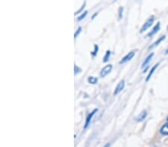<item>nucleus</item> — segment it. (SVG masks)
<instances>
[{"label":"nucleus","instance_id":"nucleus-1","mask_svg":"<svg viewBox=\"0 0 168 147\" xmlns=\"http://www.w3.org/2000/svg\"><path fill=\"white\" fill-rule=\"evenodd\" d=\"M154 16H152L151 17H150V18L148 19L147 20H146V22H145V23L143 25L142 28H141V33H143V32H144L145 30H146L148 29V28H150V27L152 26V25L153 24L154 22Z\"/></svg>","mask_w":168,"mask_h":147},{"label":"nucleus","instance_id":"nucleus-2","mask_svg":"<svg viewBox=\"0 0 168 147\" xmlns=\"http://www.w3.org/2000/svg\"><path fill=\"white\" fill-rule=\"evenodd\" d=\"M112 68H113V66H112V65H111V64L107 65V66H105L104 68H103L101 70V72H100L101 77H105L106 76L108 75V74H109L111 71Z\"/></svg>","mask_w":168,"mask_h":147},{"label":"nucleus","instance_id":"nucleus-3","mask_svg":"<svg viewBox=\"0 0 168 147\" xmlns=\"http://www.w3.org/2000/svg\"><path fill=\"white\" fill-rule=\"evenodd\" d=\"M124 87H125V80H122L121 81H120V83L117 84V87L115 88V90H114V95H117L120 92H121V91L123 90Z\"/></svg>","mask_w":168,"mask_h":147},{"label":"nucleus","instance_id":"nucleus-4","mask_svg":"<svg viewBox=\"0 0 168 147\" xmlns=\"http://www.w3.org/2000/svg\"><path fill=\"white\" fill-rule=\"evenodd\" d=\"M134 57H135V51H131V52H129L128 54L126 55V56L122 59V60L120 62V64H123L125 63V62H129V61L131 60Z\"/></svg>","mask_w":168,"mask_h":147},{"label":"nucleus","instance_id":"nucleus-5","mask_svg":"<svg viewBox=\"0 0 168 147\" xmlns=\"http://www.w3.org/2000/svg\"><path fill=\"white\" fill-rule=\"evenodd\" d=\"M97 111H98V109H94L92 112H91V113H90L88 115H87V118H86V120H85V129H86V128H87V126H89V124L91 123V120H92V118H93V116H94V114L96 113Z\"/></svg>","mask_w":168,"mask_h":147},{"label":"nucleus","instance_id":"nucleus-6","mask_svg":"<svg viewBox=\"0 0 168 147\" xmlns=\"http://www.w3.org/2000/svg\"><path fill=\"white\" fill-rule=\"evenodd\" d=\"M146 116H147V112H146V111L143 110L142 112L139 114V115L135 118V120H136L137 122H141L144 120H145V118L146 117Z\"/></svg>","mask_w":168,"mask_h":147},{"label":"nucleus","instance_id":"nucleus-7","mask_svg":"<svg viewBox=\"0 0 168 147\" xmlns=\"http://www.w3.org/2000/svg\"><path fill=\"white\" fill-rule=\"evenodd\" d=\"M153 56H154V53H152L151 54L149 55V56L147 57H146V59H145V60L144 61V62H143V64H142V68H144L145 67H146V69L144 70V72H145V71L146 70V68H147L148 64L150 63V60H152V57H153Z\"/></svg>","mask_w":168,"mask_h":147},{"label":"nucleus","instance_id":"nucleus-8","mask_svg":"<svg viewBox=\"0 0 168 147\" xmlns=\"http://www.w3.org/2000/svg\"><path fill=\"white\" fill-rule=\"evenodd\" d=\"M159 30H160V22H158L157 25H156L152 28L151 32L148 34V37H152V36H154L155 34L157 33Z\"/></svg>","mask_w":168,"mask_h":147},{"label":"nucleus","instance_id":"nucleus-9","mask_svg":"<svg viewBox=\"0 0 168 147\" xmlns=\"http://www.w3.org/2000/svg\"><path fill=\"white\" fill-rule=\"evenodd\" d=\"M161 133L164 135H168V118H167V121L163 126L161 127Z\"/></svg>","mask_w":168,"mask_h":147},{"label":"nucleus","instance_id":"nucleus-10","mask_svg":"<svg viewBox=\"0 0 168 147\" xmlns=\"http://www.w3.org/2000/svg\"><path fill=\"white\" fill-rule=\"evenodd\" d=\"M158 66H159V63H157L156 65H155V66H154L153 67H152L151 71H150V73H149V74H148L147 77H146V81H149V80H150V78H151V77H152V74H153L154 71H156V68H158Z\"/></svg>","mask_w":168,"mask_h":147},{"label":"nucleus","instance_id":"nucleus-11","mask_svg":"<svg viewBox=\"0 0 168 147\" xmlns=\"http://www.w3.org/2000/svg\"><path fill=\"white\" fill-rule=\"evenodd\" d=\"M165 39V36H162V37H160L159 39H158L157 40V41L155 42V43H154L153 44H152V45H150V49H152V48H153L154 47L157 46V45H159L160 43H161V41H163V40Z\"/></svg>","mask_w":168,"mask_h":147},{"label":"nucleus","instance_id":"nucleus-12","mask_svg":"<svg viewBox=\"0 0 168 147\" xmlns=\"http://www.w3.org/2000/svg\"><path fill=\"white\" fill-rule=\"evenodd\" d=\"M111 51L108 50V51H106V54H105L104 57H103V62H107L108 60H109L110 57H111Z\"/></svg>","mask_w":168,"mask_h":147},{"label":"nucleus","instance_id":"nucleus-13","mask_svg":"<svg viewBox=\"0 0 168 147\" xmlns=\"http://www.w3.org/2000/svg\"><path fill=\"white\" fill-rule=\"evenodd\" d=\"M87 81H88L89 83L96 84L98 82V79H97V77H89L87 78Z\"/></svg>","mask_w":168,"mask_h":147},{"label":"nucleus","instance_id":"nucleus-14","mask_svg":"<svg viewBox=\"0 0 168 147\" xmlns=\"http://www.w3.org/2000/svg\"><path fill=\"white\" fill-rule=\"evenodd\" d=\"M87 13H88V12H87V11H85V12H84V13H82V14L80 15V16L77 18L78 21H81V20H82L83 19H85V16L87 15Z\"/></svg>","mask_w":168,"mask_h":147},{"label":"nucleus","instance_id":"nucleus-15","mask_svg":"<svg viewBox=\"0 0 168 147\" xmlns=\"http://www.w3.org/2000/svg\"><path fill=\"white\" fill-rule=\"evenodd\" d=\"M94 47H95L94 51H93V52H91V54H92L93 57L96 56V55L97 54V52H98V51H99V46H98V45H95Z\"/></svg>","mask_w":168,"mask_h":147},{"label":"nucleus","instance_id":"nucleus-16","mask_svg":"<svg viewBox=\"0 0 168 147\" xmlns=\"http://www.w3.org/2000/svg\"><path fill=\"white\" fill-rule=\"evenodd\" d=\"M82 27H79V28H78V29L76 30V33H75V35H74V37H75V38H76L78 37V35H79V34L81 33L82 32Z\"/></svg>","mask_w":168,"mask_h":147},{"label":"nucleus","instance_id":"nucleus-17","mask_svg":"<svg viewBox=\"0 0 168 147\" xmlns=\"http://www.w3.org/2000/svg\"><path fill=\"white\" fill-rule=\"evenodd\" d=\"M82 71V70L78 67L76 65H75V67H74V72H75V74H77L78 73H80Z\"/></svg>","mask_w":168,"mask_h":147},{"label":"nucleus","instance_id":"nucleus-18","mask_svg":"<svg viewBox=\"0 0 168 147\" xmlns=\"http://www.w3.org/2000/svg\"><path fill=\"white\" fill-rule=\"evenodd\" d=\"M85 5H86V2H84V3H83V5H82V7H81V8H80L79 11H76V12L75 13V15H77V14H78V13H81V11H82L84 8H85Z\"/></svg>","mask_w":168,"mask_h":147},{"label":"nucleus","instance_id":"nucleus-19","mask_svg":"<svg viewBox=\"0 0 168 147\" xmlns=\"http://www.w3.org/2000/svg\"><path fill=\"white\" fill-rule=\"evenodd\" d=\"M123 7H120V8L119 9V19L120 20H121L122 17H123Z\"/></svg>","mask_w":168,"mask_h":147},{"label":"nucleus","instance_id":"nucleus-20","mask_svg":"<svg viewBox=\"0 0 168 147\" xmlns=\"http://www.w3.org/2000/svg\"><path fill=\"white\" fill-rule=\"evenodd\" d=\"M167 53H168V49L167 51H166V54H167Z\"/></svg>","mask_w":168,"mask_h":147},{"label":"nucleus","instance_id":"nucleus-21","mask_svg":"<svg viewBox=\"0 0 168 147\" xmlns=\"http://www.w3.org/2000/svg\"><path fill=\"white\" fill-rule=\"evenodd\" d=\"M108 146H109V144H108V145H106V146H105V147H108Z\"/></svg>","mask_w":168,"mask_h":147}]
</instances>
